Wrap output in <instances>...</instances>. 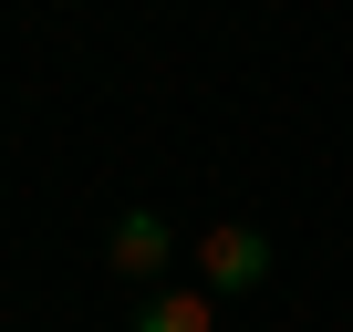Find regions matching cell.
<instances>
[{
	"instance_id": "cell-1",
	"label": "cell",
	"mask_w": 353,
	"mask_h": 332,
	"mask_svg": "<svg viewBox=\"0 0 353 332\" xmlns=\"http://www.w3.org/2000/svg\"><path fill=\"white\" fill-rule=\"evenodd\" d=\"M260 280H270V239H260L250 218H219V229L198 239V291L229 301V291H260Z\"/></svg>"
},
{
	"instance_id": "cell-2",
	"label": "cell",
	"mask_w": 353,
	"mask_h": 332,
	"mask_svg": "<svg viewBox=\"0 0 353 332\" xmlns=\"http://www.w3.org/2000/svg\"><path fill=\"white\" fill-rule=\"evenodd\" d=\"M104 260H114L125 280H156V270L176 260V239H166V218H156V208H125V218L104 229Z\"/></svg>"
},
{
	"instance_id": "cell-3",
	"label": "cell",
	"mask_w": 353,
	"mask_h": 332,
	"mask_svg": "<svg viewBox=\"0 0 353 332\" xmlns=\"http://www.w3.org/2000/svg\"><path fill=\"white\" fill-rule=\"evenodd\" d=\"M135 332H219V291H156L135 311Z\"/></svg>"
}]
</instances>
